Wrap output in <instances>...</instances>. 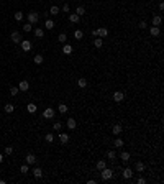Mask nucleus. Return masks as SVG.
I'll use <instances>...</instances> for the list:
<instances>
[{
  "instance_id": "f257e3e1",
  "label": "nucleus",
  "mask_w": 164,
  "mask_h": 184,
  "mask_svg": "<svg viewBox=\"0 0 164 184\" xmlns=\"http://www.w3.org/2000/svg\"><path fill=\"white\" fill-rule=\"evenodd\" d=\"M100 173H102V179H103V181H108V179H112V176H113V171L108 169V168H103Z\"/></svg>"
},
{
  "instance_id": "f03ea898",
  "label": "nucleus",
  "mask_w": 164,
  "mask_h": 184,
  "mask_svg": "<svg viewBox=\"0 0 164 184\" xmlns=\"http://www.w3.org/2000/svg\"><path fill=\"white\" fill-rule=\"evenodd\" d=\"M38 20H39V17H38L36 12H30L28 13V23L34 25V23H38Z\"/></svg>"
},
{
  "instance_id": "7ed1b4c3",
  "label": "nucleus",
  "mask_w": 164,
  "mask_h": 184,
  "mask_svg": "<svg viewBox=\"0 0 164 184\" xmlns=\"http://www.w3.org/2000/svg\"><path fill=\"white\" fill-rule=\"evenodd\" d=\"M10 39H12L13 43H21V39H23V38H21V35L18 33V31H13V33L10 35Z\"/></svg>"
},
{
  "instance_id": "20e7f679",
  "label": "nucleus",
  "mask_w": 164,
  "mask_h": 184,
  "mask_svg": "<svg viewBox=\"0 0 164 184\" xmlns=\"http://www.w3.org/2000/svg\"><path fill=\"white\" fill-rule=\"evenodd\" d=\"M21 49H23V51H30V49H31V41H28V39H21Z\"/></svg>"
},
{
  "instance_id": "39448f33",
  "label": "nucleus",
  "mask_w": 164,
  "mask_h": 184,
  "mask_svg": "<svg viewBox=\"0 0 164 184\" xmlns=\"http://www.w3.org/2000/svg\"><path fill=\"white\" fill-rule=\"evenodd\" d=\"M122 176L125 178V179H131V178H133V169L125 168V169H123V173H122Z\"/></svg>"
},
{
  "instance_id": "423d86ee",
  "label": "nucleus",
  "mask_w": 164,
  "mask_h": 184,
  "mask_svg": "<svg viewBox=\"0 0 164 184\" xmlns=\"http://www.w3.org/2000/svg\"><path fill=\"white\" fill-rule=\"evenodd\" d=\"M18 89H20L21 92H26V91L30 89V84H28V81H21V82L18 84Z\"/></svg>"
},
{
  "instance_id": "0eeeda50",
  "label": "nucleus",
  "mask_w": 164,
  "mask_h": 184,
  "mask_svg": "<svg viewBox=\"0 0 164 184\" xmlns=\"http://www.w3.org/2000/svg\"><path fill=\"white\" fill-rule=\"evenodd\" d=\"M123 99H125V94H123L122 91H118V92L113 94V100H115V102H122Z\"/></svg>"
},
{
  "instance_id": "6e6552de",
  "label": "nucleus",
  "mask_w": 164,
  "mask_h": 184,
  "mask_svg": "<svg viewBox=\"0 0 164 184\" xmlns=\"http://www.w3.org/2000/svg\"><path fill=\"white\" fill-rule=\"evenodd\" d=\"M97 35H99L100 38H105V36H108V30L105 28V26H102V28L97 30Z\"/></svg>"
},
{
  "instance_id": "1a4fd4ad",
  "label": "nucleus",
  "mask_w": 164,
  "mask_h": 184,
  "mask_svg": "<svg viewBox=\"0 0 164 184\" xmlns=\"http://www.w3.org/2000/svg\"><path fill=\"white\" fill-rule=\"evenodd\" d=\"M149 33H151V36H159V35H161V30H159V26H151V28H149Z\"/></svg>"
},
{
  "instance_id": "9d476101",
  "label": "nucleus",
  "mask_w": 164,
  "mask_h": 184,
  "mask_svg": "<svg viewBox=\"0 0 164 184\" xmlns=\"http://www.w3.org/2000/svg\"><path fill=\"white\" fill-rule=\"evenodd\" d=\"M26 163H28V164H34V163H36V156H34L33 153H28V155H26Z\"/></svg>"
},
{
  "instance_id": "9b49d317",
  "label": "nucleus",
  "mask_w": 164,
  "mask_h": 184,
  "mask_svg": "<svg viewBox=\"0 0 164 184\" xmlns=\"http://www.w3.org/2000/svg\"><path fill=\"white\" fill-rule=\"evenodd\" d=\"M43 117H44V118H53V117H54V110H53V109H46L43 112Z\"/></svg>"
},
{
  "instance_id": "f8f14e48",
  "label": "nucleus",
  "mask_w": 164,
  "mask_h": 184,
  "mask_svg": "<svg viewBox=\"0 0 164 184\" xmlns=\"http://www.w3.org/2000/svg\"><path fill=\"white\" fill-rule=\"evenodd\" d=\"M33 176L36 178V179H41L43 178V169L41 168H34L33 169Z\"/></svg>"
},
{
  "instance_id": "ddd939ff",
  "label": "nucleus",
  "mask_w": 164,
  "mask_h": 184,
  "mask_svg": "<svg viewBox=\"0 0 164 184\" xmlns=\"http://www.w3.org/2000/svg\"><path fill=\"white\" fill-rule=\"evenodd\" d=\"M76 127H77L76 118H69V120H67V128H69V130H74Z\"/></svg>"
},
{
  "instance_id": "4468645a",
  "label": "nucleus",
  "mask_w": 164,
  "mask_h": 184,
  "mask_svg": "<svg viewBox=\"0 0 164 184\" xmlns=\"http://www.w3.org/2000/svg\"><path fill=\"white\" fill-rule=\"evenodd\" d=\"M59 141L63 143V145L69 143V135H67V133H61V135H59Z\"/></svg>"
},
{
  "instance_id": "2eb2a0df",
  "label": "nucleus",
  "mask_w": 164,
  "mask_h": 184,
  "mask_svg": "<svg viewBox=\"0 0 164 184\" xmlns=\"http://www.w3.org/2000/svg\"><path fill=\"white\" fill-rule=\"evenodd\" d=\"M112 132H113V135H120V133H122V125L120 123H115L113 128H112Z\"/></svg>"
},
{
  "instance_id": "dca6fc26",
  "label": "nucleus",
  "mask_w": 164,
  "mask_h": 184,
  "mask_svg": "<svg viewBox=\"0 0 164 184\" xmlns=\"http://www.w3.org/2000/svg\"><path fill=\"white\" fill-rule=\"evenodd\" d=\"M120 158H122V161H123V163H128L131 156H130V153H128V151H123V153L120 155Z\"/></svg>"
},
{
  "instance_id": "f3484780",
  "label": "nucleus",
  "mask_w": 164,
  "mask_h": 184,
  "mask_svg": "<svg viewBox=\"0 0 164 184\" xmlns=\"http://www.w3.org/2000/svg\"><path fill=\"white\" fill-rule=\"evenodd\" d=\"M162 23V18L159 15H156V17H153V26H159Z\"/></svg>"
},
{
  "instance_id": "a211bd4d",
  "label": "nucleus",
  "mask_w": 164,
  "mask_h": 184,
  "mask_svg": "<svg viewBox=\"0 0 164 184\" xmlns=\"http://www.w3.org/2000/svg\"><path fill=\"white\" fill-rule=\"evenodd\" d=\"M79 20H81V17L76 15V13H71L69 15V21H72V23H79Z\"/></svg>"
},
{
  "instance_id": "6ab92c4d",
  "label": "nucleus",
  "mask_w": 164,
  "mask_h": 184,
  "mask_svg": "<svg viewBox=\"0 0 164 184\" xmlns=\"http://www.w3.org/2000/svg\"><path fill=\"white\" fill-rule=\"evenodd\" d=\"M103 168H107V163H105V159H100V161H97V169H99V171H102Z\"/></svg>"
},
{
  "instance_id": "aec40b11",
  "label": "nucleus",
  "mask_w": 164,
  "mask_h": 184,
  "mask_svg": "<svg viewBox=\"0 0 164 184\" xmlns=\"http://www.w3.org/2000/svg\"><path fill=\"white\" fill-rule=\"evenodd\" d=\"M63 53H64V54H71V53H72V46H71V44H64V46H63Z\"/></svg>"
},
{
  "instance_id": "412c9836",
  "label": "nucleus",
  "mask_w": 164,
  "mask_h": 184,
  "mask_svg": "<svg viewBox=\"0 0 164 184\" xmlns=\"http://www.w3.org/2000/svg\"><path fill=\"white\" fill-rule=\"evenodd\" d=\"M76 15H79V17H82V15H85V7H77L76 8Z\"/></svg>"
},
{
  "instance_id": "4be33fe9",
  "label": "nucleus",
  "mask_w": 164,
  "mask_h": 184,
  "mask_svg": "<svg viewBox=\"0 0 164 184\" xmlns=\"http://www.w3.org/2000/svg\"><path fill=\"white\" fill-rule=\"evenodd\" d=\"M33 61H34V64H43V61H44V58L41 54H36L33 58Z\"/></svg>"
},
{
  "instance_id": "5701e85b",
  "label": "nucleus",
  "mask_w": 164,
  "mask_h": 184,
  "mask_svg": "<svg viewBox=\"0 0 164 184\" xmlns=\"http://www.w3.org/2000/svg\"><path fill=\"white\" fill-rule=\"evenodd\" d=\"M57 110H59L61 114H66V112L69 110V107L66 105V104H59V105H57Z\"/></svg>"
},
{
  "instance_id": "b1692460",
  "label": "nucleus",
  "mask_w": 164,
  "mask_h": 184,
  "mask_svg": "<svg viewBox=\"0 0 164 184\" xmlns=\"http://www.w3.org/2000/svg\"><path fill=\"white\" fill-rule=\"evenodd\" d=\"M3 110H5L7 114H12V112L15 110V105H13V104H7L5 107H3Z\"/></svg>"
},
{
  "instance_id": "393cba45",
  "label": "nucleus",
  "mask_w": 164,
  "mask_h": 184,
  "mask_svg": "<svg viewBox=\"0 0 164 184\" xmlns=\"http://www.w3.org/2000/svg\"><path fill=\"white\" fill-rule=\"evenodd\" d=\"M44 26H46V28H48V30H53V28H54V21H53V20H49V18H48L46 21H44Z\"/></svg>"
},
{
  "instance_id": "a878e982",
  "label": "nucleus",
  "mask_w": 164,
  "mask_h": 184,
  "mask_svg": "<svg viewBox=\"0 0 164 184\" xmlns=\"http://www.w3.org/2000/svg\"><path fill=\"white\" fill-rule=\"evenodd\" d=\"M57 41H59V43H66V41H67V35H66V33H61L59 35V36H57Z\"/></svg>"
},
{
  "instance_id": "bb28decb",
  "label": "nucleus",
  "mask_w": 164,
  "mask_h": 184,
  "mask_svg": "<svg viewBox=\"0 0 164 184\" xmlns=\"http://www.w3.org/2000/svg\"><path fill=\"white\" fill-rule=\"evenodd\" d=\"M34 36H36V38H43L44 36V31L41 28H34Z\"/></svg>"
},
{
  "instance_id": "cd10ccee",
  "label": "nucleus",
  "mask_w": 164,
  "mask_h": 184,
  "mask_svg": "<svg viewBox=\"0 0 164 184\" xmlns=\"http://www.w3.org/2000/svg\"><path fill=\"white\" fill-rule=\"evenodd\" d=\"M59 7H56V5H53L51 8H49V13H51V15H59Z\"/></svg>"
},
{
  "instance_id": "c85d7f7f",
  "label": "nucleus",
  "mask_w": 164,
  "mask_h": 184,
  "mask_svg": "<svg viewBox=\"0 0 164 184\" xmlns=\"http://www.w3.org/2000/svg\"><path fill=\"white\" fill-rule=\"evenodd\" d=\"M74 38H76V39H82L84 38V31L76 30V31H74Z\"/></svg>"
},
{
  "instance_id": "c756f323",
  "label": "nucleus",
  "mask_w": 164,
  "mask_h": 184,
  "mask_svg": "<svg viewBox=\"0 0 164 184\" xmlns=\"http://www.w3.org/2000/svg\"><path fill=\"white\" fill-rule=\"evenodd\" d=\"M77 86H79V87H82V89H84V87H87V79L81 77V79L77 81Z\"/></svg>"
},
{
  "instance_id": "7c9ffc66",
  "label": "nucleus",
  "mask_w": 164,
  "mask_h": 184,
  "mask_svg": "<svg viewBox=\"0 0 164 184\" xmlns=\"http://www.w3.org/2000/svg\"><path fill=\"white\" fill-rule=\"evenodd\" d=\"M135 168H136V171H140V173H143V171H144V164L141 163V161H138V163L135 164Z\"/></svg>"
},
{
  "instance_id": "2f4dec72",
  "label": "nucleus",
  "mask_w": 164,
  "mask_h": 184,
  "mask_svg": "<svg viewBox=\"0 0 164 184\" xmlns=\"http://www.w3.org/2000/svg\"><path fill=\"white\" fill-rule=\"evenodd\" d=\"M102 44H103V39H102V38H97L95 41H94V46L95 48H102Z\"/></svg>"
},
{
  "instance_id": "473e14b6",
  "label": "nucleus",
  "mask_w": 164,
  "mask_h": 184,
  "mask_svg": "<svg viewBox=\"0 0 164 184\" xmlns=\"http://www.w3.org/2000/svg\"><path fill=\"white\" fill-rule=\"evenodd\" d=\"M44 140H46L48 143H53V141H54V135H53V133H48V135L44 137Z\"/></svg>"
},
{
  "instance_id": "72a5a7b5",
  "label": "nucleus",
  "mask_w": 164,
  "mask_h": 184,
  "mask_svg": "<svg viewBox=\"0 0 164 184\" xmlns=\"http://www.w3.org/2000/svg\"><path fill=\"white\" fill-rule=\"evenodd\" d=\"M26 109H28L30 114H34V112H36V105H34V104H28V107H26Z\"/></svg>"
},
{
  "instance_id": "f704fd0d",
  "label": "nucleus",
  "mask_w": 164,
  "mask_h": 184,
  "mask_svg": "<svg viewBox=\"0 0 164 184\" xmlns=\"http://www.w3.org/2000/svg\"><path fill=\"white\" fill-rule=\"evenodd\" d=\"M15 20L21 21V20H23V13H21V12H15Z\"/></svg>"
},
{
  "instance_id": "c9c22d12",
  "label": "nucleus",
  "mask_w": 164,
  "mask_h": 184,
  "mask_svg": "<svg viewBox=\"0 0 164 184\" xmlns=\"http://www.w3.org/2000/svg\"><path fill=\"white\" fill-rule=\"evenodd\" d=\"M123 146V140L122 138H117V140H115V148H122Z\"/></svg>"
},
{
  "instance_id": "e433bc0d",
  "label": "nucleus",
  "mask_w": 164,
  "mask_h": 184,
  "mask_svg": "<svg viewBox=\"0 0 164 184\" xmlns=\"http://www.w3.org/2000/svg\"><path fill=\"white\" fill-rule=\"evenodd\" d=\"M107 158H108V159H115V158H117V155H115L113 150H110L108 153H107Z\"/></svg>"
},
{
  "instance_id": "4c0bfd02",
  "label": "nucleus",
  "mask_w": 164,
  "mask_h": 184,
  "mask_svg": "<svg viewBox=\"0 0 164 184\" xmlns=\"http://www.w3.org/2000/svg\"><path fill=\"white\" fill-rule=\"evenodd\" d=\"M18 92H20V89H18V87H12V89H10V95H13V97H15Z\"/></svg>"
},
{
  "instance_id": "58836bf2",
  "label": "nucleus",
  "mask_w": 164,
  "mask_h": 184,
  "mask_svg": "<svg viewBox=\"0 0 164 184\" xmlns=\"http://www.w3.org/2000/svg\"><path fill=\"white\" fill-rule=\"evenodd\" d=\"M20 171L23 173V174H26V173L30 171V169H28V164H23V166H21V168H20Z\"/></svg>"
},
{
  "instance_id": "ea45409f",
  "label": "nucleus",
  "mask_w": 164,
  "mask_h": 184,
  "mask_svg": "<svg viewBox=\"0 0 164 184\" xmlns=\"http://www.w3.org/2000/svg\"><path fill=\"white\" fill-rule=\"evenodd\" d=\"M31 26H33L31 23H26V25L23 26V31H26V33H28V31H31Z\"/></svg>"
},
{
  "instance_id": "a19ab883",
  "label": "nucleus",
  "mask_w": 164,
  "mask_h": 184,
  "mask_svg": "<svg viewBox=\"0 0 164 184\" xmlns=\"http://www.w3.org/2000/svg\"><path fill=\"white\" fill-rule=\"evenodd\" d=\"M53 128H54V130H61V128H63V125H61V122H54Z\"/></svg>"
},
{
  "instance_id": "79ce46f5",
  "label": "nucleus",
  "mask_w": 164,
  "mask_h": 184,
  "mask_svg": "<svg viewBox=\"0 0 164 184\" xmlns=\"http://www.w3.org/2000/svg\"><path fill=\"white\" fill-rule=\"evenodd\" d=\"M12 153H13V148L12 146H7L5 148V155H12Z\"/></svg>"
},
{
  "instance_id": "37998d69",
  "label": "nucleus",
  "mask_w": 164,
  "mask_h": 184,
  "mask_svg": "<svg viewBox=\"0 0 164 184\" xmlns=\"http://www.w3.org/2000/svg\"><path fill=\"white\" fill-rule=\"evenodd\" d=\"M63 12H69V5H67V3H64V5H63Z\"/></svg>"
},
{
  "instance_id": "c03bdc74",
  "label": "nucleus",
  "mask_w": 164,
  "mask_h": 184,
  "mask_svg": "<svg viewBox=\"0 0 164 184\" xmlns=\"http://www.w3.org/2000/svg\"><path fill=\"white\" fill-rule=\"evenodd\" d=\"M146 26H148V25H146V21H141V23H140V28H141V30L146 28Z\"/></svg>"
},
{
  "instance_id": "a18cd8bd",
  "label": "nucleus",
  "mask_w": 164,
  "mask_h": 184,
  "mask_svg": "<svg viewBox=\"0 0 164 184\" xmlns=\"http://www.w3.org/2000/svg\"><path fill=\"white\" fill-rule=\"evenodd\" d=\"M144 182H146L144 178H140V179H138V184H144Z\"/></svg>"
},
{
  "instance_id": "49530a36",
  "label": "nucleus",
  "mask_w": 164,
  "mask_h": 184,
  "mask_svg": "<svg viewBox=\"0 0 164 184\" xmlns=\"http://www.w3.org/2000/svg\"><path fill=\"white\" fill-rule=\"evenodd\" d=\"M2 161H3V155L0 153V163H2Z\"/></svg>"
}]
</instances>
